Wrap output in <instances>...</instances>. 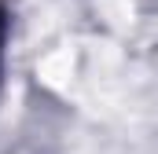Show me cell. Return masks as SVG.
I'll return each mask as SVG.
<instances>
[{"instance_id": "6da1fadb", "label": "cell", "mask_w": 158, "mask_h": 154, "mask_svg": "<svg viewBox=\"0 0 158 154\" xmlns=\"http://www.w3.org/2000/svg\"><path fill=\"white\" fill-rule=\"evenodd\" d=\"M0 37H4V15H0Z\"/></svg>"}]
</instances>
